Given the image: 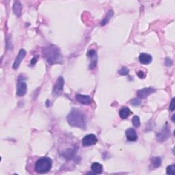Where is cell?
<instances>
[{
	"label": "cell",
	"instance_id": "1",
	"mask_svg": "<svg viewBox=\"0 0 175 175\" xmlns=\"http://www.w3.org/2000/svg\"><path fill=\"white\" fill-rule=\"evenodd\" d=\"M43 56L51 65L62 63L63 58L60 49L55 45H49L43 49Z\"/></svg>",
	"mask_w": 175,
	"mask_h": 175
},
{
	"label": "cell",
	"instance_id": "2",
	"mask_svg": "<svg viewBox=\"0 0 175 175\" xmlns=\"http://www.w3.org/2000/svg\"><path fill=\"white\" fill-rule=\"evenodd\" d=\"M68 123L72 127H79L81 129L86 128L84 115L77 109H73L67 117Z\"/></svg>",
	"mask_w": 175,
	"mask_h": 175
},
{
	"label": "cell",
	"instance_id": "3",
	"mask_svg": "<svg viewBox=\"0 0 175 175\" xmlns=\"http://www.w3.org/2000/svg\"><path fill=\"white\" fill-rule=\"evenodd\" d=\"M52 166V161L49 157H42L35 164V170L38 173L43 174L48 172Z\"/></svg>",
	"mask_w": 175,
	"mask_h": 175
},
{
	"label": "cell",
	"instance_id": "4",
	"mask_svg": "<svg viewBox=\"0 0 175 175\" xmlns=\"http://www.w3.org/2000/svg\"><path fill=\"white\" fill-rule=\"evenodd\" d=\"M64 85H65V80L62 77L58 78L56 82L55 83L53 89V95L57 96L60 95L62 93L64 89Z\"/></svg>",
	"mask_w": 175,
	"mask_h": 175
},
{
	"label": "cell",
	"instance_id": "5",
	"mask_svg": "<svg viewBox=\"0 0 175 175\" xmlns=\"http://www.w3.org/2000/svg\"><path fill=\"white\" fill-rule=\"evenodd\" d=\"M98 142V139L96 138L95 135L94 134H88L86 135V136L84 137L82 139V142L83 146H89L92 145H94Z\"/></svg>",
	"mask_w": 175,
	"mask_h": 175
},
{
	"label": "cell",
	"instance_id": "6",
	"mask_svg": "<svg viewBox=\"0 0 175 175\" xmlns=\"http://www.w3.org/2000/svg\"><path fill=\"white\" fill-rule=\"evenodd\" d=\"M170 135V132L169 127H168L167 125H165V127H164V128L157 133V140L160 142H162L165 141L168 138H169Z\"/></svg>",
	"mask_w": 175,
	"mask_h": 175
},
{
	"label": "cell",
	"instance_id": "7",
	"mask_svg": "<svg viewBox=\"0 0 175 175\" xmlns=\"http://www.w3.org/2000/svg\"><path fill=\"white\" fill-rule=\"evenodd\" d=\"M27 86L26 82L23 80L19 79L17 82V90H16V94L19 96H23L27 93Z\"/></svg>",
	"mask_w": 175,
	"mask_h": 175
},
{
	"label": "cell",
	"instance_id": "8",
	"mask_svg": "<svg viewBox=\"0 0 175 175\" xmlns=\"http://www.w3.org/2000/svg\"><path fill=\"white\" fill-rule=\"evenodd\" d=\"M155 91V89L153 88V87H148V88H144L143 89L139 90L137 93L138 96L140 99H145L149 96L150 94L154 93Z\"/></svg>",
	"mask_w": 175,
	"mask_h": 175
},
{
	"label": "cell",
	"instance_id": "9",
	"mask_svg": "<svg viewBox=\"0 0 175 175\" xmlns=\"http://www.w3.org/2000/svg\"><path fill=\"white\" fill-rule=\"evenodd\" d=\"M25 55H26V51H25V49H21V50L19 51L18 55H17V56H16V58H15V62H14L13 66V68H14V69H16V68H19L21 62H22L23 58H25Z\"/></svg>",
	"mask_w": 175,
	"mask_h": 175
},
{
	"label": "cell",
	"instance_id": "10",
	"mask_svg": "<svg viewBox=\"0 0 175 175\" xmlns=\"http://www.w3.org/2000/svg\"><path fill=\"white\" fill-rule=\"evenodd\" d=\"M87 56L90 58H91V63L90 65V68L93 69V68L96 67V64H97V55H96V51L93 50V49L90 50L87 53Z\"/></svg>",
	"mask_w": 175,
	"mask_h": 175
},
{
	"label": "cell",
	"instance_id": "11",
	"mask_svg": "<svg viewBox=\"0 0 175 175\" xmlns=\"http://www.w3.org/2000/svg\"><path fill=\"white\" fill-rule=\"evenodd\" d=\"M76 100L79 102L80 103L83 104V105H89L92 102V99L90 96L88 95H84V94H77L76 96Z\"/></svg>",
	"mask_w": 175,
	"mask_h": 175
},
{
	"label": "cell",
	"instance_id": "12",
	"mask_svg": "<svg viewBox=\"0 0 175 175\" xmlns=\"http://www.w3.org/2000/svg\"><path fill=\"white\" fill-rule=\"evenodd\" d=\"M125 134H126L127 139L129 141L135 142L138 139V135L136 133V131L133 128H129L126 130L125 131Z\"/></svg>",
	"mask_w": 175,
	"mask_h": 175
},
{
	"label": "cell",
	"instance_id": "13",
	"mask_svg": "<svg viewBox=\"0 0 175 175\" xmlns=\"http://www.w3.org/2000/svg\"><path fill=\"white\" fill-rule=\"evenodd\" d=\"M152 56L149 54L145 53H141L140 55L139 56V60L142 64L143 65H148L150 64L151 62H152Z\"/></svg>",
	"mask_w": 175,
	"mask_h": 175
},
{
	"label": "cell",
	"instance_id": "14",
	"mask_svg": "<svg viewBox=\"0 0 175 175\" xmlns=\"http://www.w3.org/2000/svg\"><path fill=\"white\" fill-rule=\"evenodd\" d=\"M13 9L14 13H15L18 17H19L21 15V11H22V5H21L20 2L18 1L14 2Z\"/></svg>",
	"mask_w": 175,
	"mask_h": 175
},
{
	"label": "cell",
	"instance_id": "15",
	"mask_svg": "<svg viewBox=\"0 0 175 175\" xmlns=\"http://www.w3.org/2000/svg\"><path fill=\"white\" fill-rule=\"evenodd\" d=\"M131 113L132 112H131V110H129V108L124 107L120 110L119 115L122 119H126L129 116Z\"/></svg>",
	"mask_w": 175,
	"mask_h": 175
},
{
	"label": "cell",
	"instance_id": "16",
	"mask_svg": "<svg viewBox=\"0 0 175 175\" xmlns=\"http://www.w3.org/2000/svg\"><path fill=\"white\" fill-rule=\"evenodd\" d=\"M91 170L94 174H101L103 172V165L97 162H94L91 165Z\"/></svg>",
	"mask_w": 175,
	"mask_h": 175
},
{
	"label": "cell",
	"instance_id": "17",
	"mask_svg": "<svg viewBox=\"0 0 175 175\" xmlns=\"http://www.w3.org/2000/svg\"><path fill=\"white\" fill-rule=\"evenodd\" d=\"M113 15V11L112 10H109L108 13H107V15H106V16H105V18H104L102 20V21H101V25H105L107 24L109 21H110V20L112 18Z\"/></svg>",
	"mask_w": 175,
	"mask_h": 175
},
{
	"label": "cell",
	"instance_id": "18",
	"mask_svg": "<svg viewBox=\"0 0 175 175\" xmlns=\"http://www.w3.org/2000/svg\"><path fill=\"white\" fill-rule=\"evenodd\" d=\"M62 155L65 158H67L68 159H72L73 156H74V152H73V151L71 149H68L67 151H64V152L62 153Z\"/></svg>",
	"mask_w": 175,
	"mask_h": 175
},
{
	"label": "cell",
	"instance_id": "19",
	"mask_svg": "<svg viewBox=\"0 0 175 175\" xmlns=\"http://www.w3.org/2000/svg\"><path fill=\"white\" fill-rule=\"evenodd\" d=\"M152 164L155 168L159 167L162 164V159L160 157H153L152 159Z\"/></svg>",
	"mask_w": 175,
	"mask_h": 175
},
{
	"label": "cell",
	"instance_id": "20",
	"mask_svg": "<svg viewBox=\"0 0 175 175\" xmlns=\"http://www.w3.org/2000/svg\"><path fill=\"white\" fill-rule=\"evenodd\" d=\"M166 173L168 174L174 175L175 174V165L172 164L168 165L166 168Z\"/></svg>",
	"mask_w": 175,
	"mask_h": 175
},
{
	"label": "cell",
	"instance_id": "21",
	"mask_svg": "<svg viewBox=\"0 0 175 175\" xmlns=\"http://www.w3.org/2000/svg\"><path fill=\"white\" fill-rule=\"evenodd\" d=\"M132 122H133V125L134 127H139V125H140V120H139V118L138 116H135L132 119Z\"/></svg>",
	"mask_w": 175,
	"mask_h": 175
},
{
	"label": "cell",
	"instance_id": "22",
	"mask_svg": "<svg viewBox=\"0 0 175 175\" xmlns=\"http://www.w3.org/2000/svg\"><path fill=\"white\" fill-rule=\"evenodd\" d=\"M129 72V70L128 68H126V67H123V68H122L120 70H119V73L120 75H126L128 74Z\"/></svg>",
	"mask_w": 175,
	"mask_h": 175
},
{
	"label": "cell",
	"instance_id": "23",
	"mask_svg": "<svg viewBox=\"0 0 175 175\" xmlns=\"http://www.w3.org/2000/svg\"><path fill=\"white\" fill-rule=\"evenodd\" d=\"M131 105H133V106H138V105H140L141 101L139 99H133V100H131Z\"/></svg>",
	"mask_w": 175,
	"mask_h": 175
},
{
	"label": "cell",
	"instance_id": "24",
	"mask_svg": "<svg viewBox=\"0 0 175 175\" xmlns=\"http://www.w3.org/2000/svg\"><path fill=\"white\" fill-rule=\"evenodd\" d=\"M174 103H175V98H172L171 102H170V107L169 109L170 110V111H172V112H173L174 110Z\"/></svg>",
	"mask_w": 175,
	"mask_h": 175
},
{
	"label": "cell",
	"instance_id": "25",
	"mask_svg": "<svg viewBox=\"0 0 175 175\" xmlns=\"http://www.w3.org/2000/svg\"><path fill=\"white\" fill-rule=\"evenodd\" d=\"M165 65L168 66V67H171V66L172 65V62L170 58H165Z\"/></svg>",
	"mask_w": 175,
	"mask_h": 175
},
{
	"label": "cell",
	"instance_id": "26",
	"mask_svg": "<svg viewBox=\"0 0 175 175\" xmlns=\"http://www.w3.org/2000/svg\"><path fill=\"white\" fill-rule=\"evenodd\" d=\"M138 75V77L139 78H141V79H142V78H144L145 77V75H144V73H143V71H142V70H139V72H138V73H137Z\"/></svg>",
	"mask_w": 175,
	"mask_h": 175
},
{
	"label": "cell",
	"instance_id": "27",
	"mask_svg": "<svg viewBox=\"0 0 175 175\" xmlns=\"http://www.w3.org/2000/svg\"><path fill=\"white\" fill-rule=\"evenodd\" d=\"M36 62H37V59L36 58H32V60H31V65H34L36 63Z\"/></svg>",
	"mask_w": 175,
	"mask_h": 175
},
{
	"label": "cell",
	"instance_id": "28",
	"mask_svg": "<svg viewBox=\"0 0 175 175\" xmlns=\"http://www.w3.org/2000/svg\"><path fill=\"white\" fill-rule=\"evenodd\" d=\"M174 115H173V117H172V122H174Z\"/></svg>",
	"mask_w": 175,
	"mask_h": 175
}]
</instances>
